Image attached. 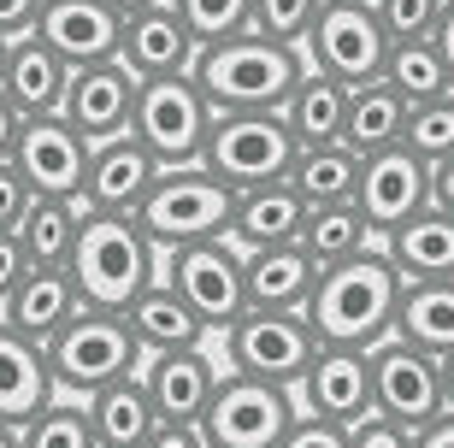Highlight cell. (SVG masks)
<instances>
[{
    "label": "cell",
    "instance_id": "d4e9b609",
    "mask_svg": "<svg viewBox=\"0 0 454 448\" xmlns=\"http://www.w3.org/2000/svg\"><path fill=\"white\" fill-rule=\"evenodd\" d=\"M53 396H59V389H53L42 342H30L24 331H12V325L0 318V419H6V425H24V419L42 413Z\"/></svg>",
    "mask_w": 454,
    "mask_h": 448
},
{
    "label": "cell",
    "instance_id": "b9f144b4",
    "mask_svg": "<svg viewBox=\"0 0 454 448\" xmlns=\"http://www.w3.org/2000/svg\"><path fill=\"white\" fill-rule=\"evenodd\" d=\"M348 448H413V431L384 419V413H366L348 425Z\"/></svg>",
    "mask_w": 454,
    "mask_h": 448
},
{
    "label": "cell",
    "instance_id": "d6a6232c",
    "mask_svg": "<svg viewBox=\"0 0 454 448\" xmlns=\"http://www.w3.org/2000/svg\"><path fill=\"white\" fill-rule=\"evenodd\" d=\"M354 183H360V153L348 142H319V148H301L295 166H289V189L307 200V207H331V200H354Z\"/></svg>",
    "mask_w": 454,
    "mask_h": 448
},
{
    "label": "cell",
    "instance_id": "7bdbcfd3",
    "mask_svg": "<svg viewBox=\"0 0 454 448\" xmlns=\"http://www.w3.org/2000/svg\"><path fill=\"white\" fill-rule=\"evenodd\" d=\"M30 200H35V189L24 183V171H18L12 160H0V236L18 231V218H24Z\"/></svg>",
    "mask_w": 454,
    "mask_h": 448
},
{
    "label": "cell",
    "instance_id": "9c48e42d",
    "mask_svg": "<svg viewBox=\"0 0 454 448\" xmlns=\"http://www.w3.org/2000/svg\"><path fill=\"white\" fill-rule=\"evenodd\" d=\"M301 53L307 66L337 77V83H372L384 77V59H389V35L372 12V0H319V12L301 35Z\"/></svg>",
    "mask_w": 454,
    "mask_h": 448
},
{
    "label": "cell",
    "instance_id": "52a82bcc",
    "mask_svg": "<svg viewBox=\"0 0 454 448\" xmlns=\"http://www.w3.org/2000/svg\"><path fill=\"white\" fill-rule=\"evenodd\" d=\"M295 153L301 142L284 124V113H219L207 130L201 166L231 189H254V183H284Z\"/></svg>",
    "mask_w": 454,
    "mask_h": 448
},
{
    "label": "cell",
    "instance_id": "ffe728a7",
    "mask_svg": "<svg viewBox=\"0 0 454 448\" xmlns=\"http://www.w3.org/2000/svg\"><path fill=\"white\" fill-rule=\"evenodd\" d=\"M195 35L184 30V18L171 0L148 6V12H130L124 30H118V59L136 71V77H171V71L195 66Z\"/></svg>",
    "mask_w": 454,
    "mask_h": 448
},
{
    "label": "cell",
    "instance_id": "4dcf8cb0",
    "mask_svg": "<svg viewBox=\"0 0 454 448\" xmlns=\"http://www.w3.org/2000/svg\"><path fill=\"white\" fill-rule=\"evenodd\" d=\"M407 130V95L384 77H372V83H354L348 89V124H342V142H348L360 160L378 148H395Z\"/></svg>",
    "mask_w": 454,
    "mask_h": 448
},
{
    "label": "cell",
    "instance_id": "5b68a950",
    "mask_svg": "<svg viewBox=\"0 0 454 448\" xmlns=\"http://www.w3.org/2000/svg\"><path fill=\"white\" fill-rule=\"evenodd\" d=\"M231 183L207 166H166L136 207V224L153 236V248H184L207 236H231Z\"/></svg>",
    "mask_w": 454,
    "mask_h": 448
},
{
    "label": "cell",
    "instance_id": "7402d4cb",
    "mask_svg": "<svg viewBox=\"0 0 454 448\" xmlns=\"http://www.w3.org/2000/svg\"><path fill=\"white\" fill-rule=\"evenodd\" d=\"M66 83H71V66L42 42V35H18L6 48V71H0V89L12 95V106L24 118H42V113H59L66 106Z\"/></svg>",
    "mask_w": 454,
    "mask_h": 448
},
{
    "label": "cell",
    "instance_id": "ee69618b",
    "mask_svg": "<svg viewBox=\"0 0 454 448\" xmlns=\"http://www.w3.org/2000/svg\"><path fill=\"white\" fill-rule=\"evenodd\" d=\"M142 448H213V443H207L201 425H184V419H160V425H153V436H148Z\"/></svg>",
    "mask_w": 454,
    "mask_h": 448
},
{
    "label": "cell",
    "instance_id": "681fc988",
    "mask_svg": "<svg viewBox=\"0 0 454 448\" xmlns=\"http://www.w3.org/2000/svg\"><path fill=\"white\" fill-rule=\"evenodd\" d=\"M431 48L442 53V66H449V83H454V0H449V6H442L437 30H431Z\"/></svg>",
    "mask_w": 454,
    "mask_h": 448
},
{
    "label": "cell",
    "instance_id": "4316f807",
    "mask_svg": "<svg viewBox=\"0 0 454 448\" xmlns=\"http://www.w3.org/2000/svg\"><path fill=\"white\" fill-rule=\"evenodd\" d=\"M389 260L402 266L407 283L419 278H454V213L449 207H425V213H413L407 224H395V231L384 236Z\"/></svg>",
    "mask_w": 454,
    "mask_h": 448
},
{
    "label": "cell",
    "instance_id": "9a60e30c",
    "mask_svg": "<svg viewBox=\"0 0 454 448\" xmlns=\"http://www.w3.org/2000/svg\"><path fill=\"white\" fill-rule=\"evenodd\" d=\"M295 407L331 425H354L372 413V349H337L319 342V354L307 360L301 383H295Z\"/></svg>",
    "mask_w": 454,
    "mask_h": 448
},
{
    "label": "cell",
    "instance_id": "484cf974",
    "mask_svg": "<svg viewBox=\"0 0 454 448\" xmlns=\"http://www.w3.org/2000/svg\"><path fill=\"white\" fill-rule=\"evenodd\" d=\"M124 325H130V336H136L142 354H166V349H195V342H207V325L189 313L184 295H177L166 278H153L148 289L124 307Z\"/></svg>",
    "mask_w": 454,
    "mask_h": 448
},
{
    "label": "cell",
    "instance_id": "f1b7e54d",
    "mask_svg": "<svg viewBox=\"0 0 454 448\" xmlns=\"http://www.w3.org/2000/svg\"><path fill=\"white\" fill-rule=\"evenodd\" d=\"M402 342L425 354H454V278H419L402 283V307H395V331Z\"/></svg>",
    "mask_w": 454,
    "mask_h": 448
},
{
    "label": "cell",
    "instance_id": "f6af8a7d",
    "mask_svg": "<svg viewBox=\"0 0 454 448\" xmlns=\"http://www.w3.org/2000/svg\"><path fill=\"white\" fill-rule=\"evenodd\" d=\"M35 18H42V0H0V35H6V42L30 35Z\"/></svg>",
    "mask_w": 454,
    "mask_h": 448
},
{
    "label": "cell",
    "instance_id": "f35d334b",
    "mask_svg": "<svg viewBox=\"0 0 454 448\" xmlns=\"http://www.w3.org/2000/svg\"><path fill=\"white\" fill-rule=\"evenodd\" d=\"M442 6L449 0H372V12H378L389 42H425V35L437 30Z\"/></svg>",
    "mask_w": 454,
    "mask_h": 448
},
{
    "label": "cell",
    "instance_id": "e575fe53",
    "mask_svg": "<svg viewBox=\"0 0 454 448\" xmlns=\"http://www.w3.org/2000/svg\"><path fill=\"white\" fill-rule=\"evenodd\" d=\"M384 83H395L413 100H431V95H449V66H442V53L431 48V35L425 42H389V59H384Z\"/></svg>",
    "mask_w": 454,
    "mask_h": 448
},
{
    "label": "cell",
    "instance_id": "bcb514c9",
    "mask_svg": "<svg viewBox=\"0 0 454 448\" xmlns=\"http://www.w3.org/2000/svg\"><path fill=\"white\" fill-rule=\"evenodd\" d=\"M24 271H30V260H24V248H18V236L6 231V236H0V307H6V295L18 289Z\"/></svg>",
    "mask_w": 454,
    "mask_h": 448
},
{
    "label": "cell",
    "instance_id": "d590c367",
    "mask_svg": "<svg viewBox=\"0 0 454 448\" xmlns=\"http://www.w3.org/2000/svg\"><path fill=\"white\" fill-rule=\"evenodd\" d=\"M18 431H24V448H101L95 425H89V401H77V396H53Z\"/></svg>",
    "mask_w": 454,
    "mask_h": 448
},
{
    "label": "cell",
    "instance_id": "7a4b0ae2",
    "mask_svg": "<svg viewBox=\"0 0 454 448\" xmlns=\"http://www.w3.org/2000/svg\"><path fill=\"white\" fill-rule=\"evenodd\" d=\"M195 83L213 100V113H278L289 89L307 77L301 42H271V35L248 30L231 42H207L195 53Z\"/></svg>",
    "mask_w": 454,
    "mask_h": 448
},
{
    "label": "cell",
    "instance_id": "cb8c5ba5",
    "mask_svg": "<svg viewBox=\"0 0 454 448\" xmlns=\"http://www.w3.org/2000/svg\"><path fill=\"white\" fill-rule=\"evenodd\" d=\"M319 266L307 260L301 242H271V248H242V283H248V307H289L301 313L313 295Z\"/></svg>",
    "mask_w": 454,
    "mask_h": 448
},
{
    "label": "cell",
    "instance_id": "f546056e",
    "mask_svg": "<svg viewBox=\"0 0 454 448\" xmlns=\"http://www.w3.org/2000/svg\"><path fill=\"white\" fill-rule=\"evenodd\" d=\"M284 124L295 130L301 148H319V142H342V124H348V83L325 77V71L307 66V77L289 89V100L278 106Z\"/></svg>",
    "mask_w": 454,
    "mask_h": 448
},
{
    "label": "cell",
    "instance_id": "2e32d148",
    "mask_svg": "<svg viewBox=\"0 0 454 448\" xmlns=\"http://www.w3.org/2000/svg\"><path fill=\"white\" fill-rule=\"evenodd\" d=\"M136 77L124 59H95V66H71V83H66V106L59 113L89 136V148L106 142V136H124L130 130V113H136Z\"/></svg>",
    "mask_w": 454,
    "mask_h": 448
},
{
    "label": "cell",
    "instance_id": "3957f363",
    "mask_svg": "<svg viewBox=\"0 0 454 448\" xmlns=\"http://www.w3.org/2000/svg\"><path fill=\"white\" fill-rule=\"evenodd\" d=\"M71 283L83 307H101V313H124L153 278H160V248L153 236L136 224V213H89L83 207V231H77V248L66 260Z\"/></svg>",
    "mask_w": 454,
    "mask_h": 448
},
{
    "label": "cell",
    "instance_id": "7dc6e473",
    "mask_svg": "<svg viewBox=\"0 0 454 448\" xmlns=\"http://www.w3.org/2000/svg\"><path fill=\"white\" fill-rule=\"evenodd\" d=\"M18 130H24V113H18V106H12V95L0 89V160H12Z\"/></svg>",
    "mask_w": 454,
    "mask_h": 448
},
{
    "label": "cell",
    "instance_id": "1f68e13d",
    "mask_svg": "<svg viewBox=\"0 0 454 448\" xmlns=\"http://www.w3.org/2000/svg\"><path fill=\"white\" fill-rule=\"evenodd\" d=\"M77 231H83V200L71 195H35L18 218V248L30 266H66L71 248H77Z\"/></svg>",
    "mask_w": 454,
    "mask_h": 448
},
{
    "label": "cell",
    "instance_id": "74e56055",
    "mask_svg": "<svg viewBox=\"0 0 454 448\" xmlns=\"http://www.w3.org/2000/svg\"><path fill=\"white\" fill-rule=\"evenodd\" d=\"M402 142L419 153V160H431V166L449 160V153H454V89H449V95H431V100H413V106H407Z\"/></svg>",
    "mask_w": 454,
    "mask_h": 448
},
{
    "label": "cell",
    "instance_id": "c3c4849f",
    "mask_svg": "<svg viewBox=\"0 0 454 448\" xmlns=\"http://www.w3.org/2000/svg\"><path fill=\"white\" fill-rule=\"evenodd\" d=\"M413 448H454V413H437L431 425L413 431Z\"/></svg>",
    "mask_w": 454,
    "mask_h": 448
},
{
    "label": "cell",
    "instance_id": "4fadbf2b",
    "mask_svg": "<svg viewBox=\"0 0 454 448\" xmlns=\"http://www.w3.org/2000/svg\"><path fill=\"white\" fill-rule=\"evenodd\" d=\"M354 207L366 213L372 236L384 242L395 224H407L413 213L431 207V160L395 142V148H378L360 160V183H354Z\"/></svg>",
    "mask_w": 454,
    "mask_h": 448
},
{
    "label": "cell",
    "instance_id": "60d3db41",
    "mask_svg": "<svg viewBox=\"0 0 454 448\" xmlns=\"http://www.w3.org/2000/svg\"><path fill=\"white\" fill-rule=\"evenodd\" d=\"M278 448H348V425H331V419L295 413V419H289V431L278 436Z\"/></svg>",
    "mask_w": 454,
    "mask_h": 448
},
{
    "label": "cell",
    "instance_id": "277c9868",
    "mask_svg": "<svg viewBox=\"0 0 454 448\" xmlns=\"http://www.w3.org/2000/svg\"><path fill=\"white\" fill-rule=\"evenodd\" d=\"M42 354H48L53 389H59V396H77V401H89L95 389L142 372V349H136L124 313H101V307H77V313L42 342Z\"/></svg>",
    "mask_w": 454,
    "mask_h": 448
},
{
    "label": "cell",
    "instance_id": "11a10c76",
    "mask_svg": "<svg viewBox=\"0 0 454 448\" xmlns=\"http://www.w3.org/2000/svg\"><path fill=\"white\" fill-rule=\"evenodd\" d=\"M6 48H12V42H6V35H0V71H6Z\"/></svg>",
    "mask_w": 454,
    "mask_h": 448
},
{
    "label": "cell",
    "instance_id": "8992f818",
    "mask_svg": "<svg viewBox=\"0 0 454 448\" xmlns=\"http://www.w3.org/2000/svg\"><path fill=\"white\" fill-rule=\"evenodd\" d=\"M213 100L201 95L195 71H171V77H142L136 89L130 136L160 160V166H201L207 130H213Z\"/></svg>",
    "mask_w": 454,
    "mask_h": 448
},
{
    "label": "cell",
    "instance_id": "5bb4252c",
    "mask_svg": "<svg viewBox=\"0 0 454 448\" xmlns=\"http://www.w3.org/2000/svg\"><path fill=\"white\" fill-rule=\"evenodd\" d=\"M12 166L24 171L35 195H71L83 200V171H89V136L71 124L66 113H42L24 118L12 148Z\"/></svg>",
    "mask_w": 454,
    "mask_h": 448
},
{
    "label": "cell",
    "instance_id": "ab89813d",
    "mask_svg": "<svg viewBox=\"0 0 454 448\" xmlns=\"http://www.w3.org/2000/svg\"><path fill=\"white\" fill-rule=\"evenodd\" d=\"M319 0H254V30L271 42H301Z\"/></svg>",
    "mask_w": 454,
    "mask_h": 448
},
{
    "label": "cell",
    "instance_id": "db71d44e",
    "mask_svg": "<svg viewBox=\"0 0 454 448\" xmlns=\"http://www.w3.org/2000/svg\"><path fill=\"white\" fill-rule=\"evenodd\" d=\"M0 448H24V431H18V425H6V419H0Z\"/></svg>",
    "mask_w": 454,
    "mask_h": 448
},
{
    "label": "cell",
    "instance_id": "ac0fdd59",
    "mask_svg": "<svg viewBox=\"0 0 454 448\" xmlns=\"http://www.w3.org/2000/svg\"><path fill=\"white\" fill-rule=\"evenodd\" d=\"M224 365L195 342V349H166V354H142V383H148L160 419H184V425H201L207 401L219 389Z\"/></svg>",
    "mask_w": 454,
    "mask_h": 448
},
{
    "label": "cell",
    "instance_id": "603a6c76",
    "mask_svg": "<svg viewBox=\"0 0 454 448\" xmlns=\"http://www.w3.org/2000/svg\"><path fill=\"white\" fill-rule=\"evenodd\" d=\"M77 307H83V295H77V283H71L66 266H30L18 278V289L6 295L0 318H6L12 331H24L30 342H48Z\"/></svg>",
    "mask_w": 454,
    "mask_h": 448
},
{
    "label": "cell",
    "instance_id": "83f0119b",
    "mask_svg": "<svg viewBox=\"0 0 454 448\" xmlns=\"http://www.w3.org/2000/svg\"><path fill=\"white\" fill-rule=\"evenodd\" d=\"M89 425H95V443L101 448H142L148 443L153 425H160V407H153L142 372L95 389V396H89Z\"/></svg>",
    "mask_w": 454,
    "mask_h": 448
},
{
    "label": "cell",
    "instance_id": "f5cc1de1",
    "mask_svg": "<svg viewBox=\"0 0 454 448\" xmlns=\"http://www.w3.org/2000/svg\"><path fill=\"white\" fill-rule=\"evenodd\" d=\"M118 18H130V12H148V6H160V0H106Z\"/></svg>",
    "mask_w": 454,
    "mask_h": 448
},
{
    "label": "cell",
    "instance_id": "d6986e66",
    "mask_svg": "<svg viewBox=\"0 0 454 448\" xmlns=\"http://www.w3.org/2000/svg\"><path fill=\"white\" fill-rule=\"evenodd\" d=\"M118 30H124V18L106 0H42V18H35V35L66 66L118 59Z\"/></svg>",
    "mask_w": 454,
    "mask_h": 448
},
{
    "label": "cell",
    "instance_id": "44dd1931",
    "mask_svg": "<svg viewBox=\"0 0 454 448\" xmlns=\"http://www.w3.org/2000/svg\"><path fill=\"white\" fill-rule=\"evenodd\" d=\"M307 224V200L284 183H254L231 195V242L236 248H271V242H295Z\"/></svg>",
    "mask_w": 454,
    "mask_h": 448
},
{
    "label": "cell",
    "instance_id": "836d02e7",
    "mask_svg": "<svg viewBox=\"0 0 454 448\" xmlns=\"http://www.w3.org/2000/svg\"><path fill=\"white\" fill-rule=\"evenodd\" d=\"M295 242H301L307 260L325 271V266H337V260H348V254H360L366 242H378V236H372L366 213H360L354 200H331V207H307V224H301Z\"/></svg>",
    "mask_w": 454,
    "mask_h": 448
},
{
    "label": "cell",
    "instance_id": "30bf717a",
    "mask_svg": "<svg viewBox=\"0 0 454 448\" xmlns=\"http://www.w3.org/2000/svg\"><path fill=\"white\" fill-rule=\"evenodd\" d=\"M313 354H319V336H313L307 313H289V307H248V313L224 331V365H231V372L284 383V389L301 383Z\"/></svg>",
    "mask_w": 454,
    "mask_h": 448
},
{
    "label": "cell",
    "instance_id": "6da1fadb",
    "mask_svg": "<svg viewBox=\"0 0 454 448\" xmlns=\"http://www.w3.org/2000/svg\"><path fill=\"white\" fill-rule=\"evenodd\" d=\"M402 266L389 260L384 242H366L360 254L325 266L313 278V295H307V325L319 342H337V349H372L395 331V307H402Z\"/></svg>",
    "mask_w": 454,
    "mask_h": 448
},
{
    "label": "cell",
    "instance_id": "e0dca14e",
    "mask_svg": "<svg viewBox=\"0 0 454 448\" xmlns=\"http://www.w3.org/2000/svg\"><path fill=\"white\" fill-rule=\"evenodd\" d=\"M160 171H166V166H160V160H153V153L142 148L130 130H124V136H106V142H95V148H89L83 207H89V213H136Z\"/></svg>",
    "mask_w": 454,
    "mask_h": 448
},
{
    "label": "cell",
    "instance_id": "f907efd6",
    "mask_svg": "<svg viewBox=\"0 0 454 448\" xmlns=\"http://www.w3.org/2000/svg\"><path fill=\"white\" fill-rule=\"evenodd\" d=\"M431 200H437V207H449V213H454V153H449V160H437V166H431Z\"/></svg>",
    "mask_w": 454,
    "mask_h": 448
},
{
    "label": "cell",
    "instance_id": "8d00e7d4",
    "mask_svg": "<svg viewBox=\"0 0 454 448\" xmlns=\"http://www.w3.org/2000/svg\"><path fill=\"white\" fill-rule=\"evenodd\" d=\"M184 30L195 35V48L207 42H231V35H248L254 30V0H171Z\"/></svg>",
    "mask_w": 454,
    "mask_h": 448
},
{
    "label": "cell",
    "instance_id": "816d5d0a",
    "mask_svg": "<svg viewBox=\"0 0 454 448\" xmlns=\"http://www.w3.org/2000/svg\"><path fill=\"white\" fill-rule=\"evenodd\" d=\"M442 407L454 413V354H442Z\"/></svg>",
    "mask_w": 454,
    "mask_h": 448
},
{
    "label": "cell",
    "instance_id": "ba28073f",
    "mask_svg": "<svg viewBox=\"0 0 454 448\" xmlns=\"http://www.w3.org/2000/svg\"><path fill=\"white\" fill-rule=\"evenodd\" d=\"M160 278L184 295V307L201 318L207 331H231L248 313V283H242V248L231 236H207V242H184V248L160 254Z\"/></svg>",
    "mask_w": 454,
    "mask_h": 448
},
{
    "label": "cell",
    "instance_id": "7c38bea8",
    "mask_svg": "<svg viewBox=\"0 0 454 448\" xmlns=\"http://www.w3.org/2000/svg\"><path fill=\"white\" fill-rule=\"evenodd\" d=\"M372 413L395 419L407 431H419L437 413H449L442 407V360L402 342V336L372 342Z\"/></svg>",
    "mask_w": 454,
    "mask_h": 448
},
{
    "label": "cell",
    "instance_id": "8fae6325",
    "mask_svg": "<svg viewBox=\"0 0 454 448\" xmlns=\"http://www.w3.org/2000/svg\"><path fill=\"white\" fill-rule=\"evenodd\" d=\"M295 413H301L295 389L224 365L219 389H213V401H207V413H201V431L213 448H278V436L289 431Z\"/></svg>",
    "mask_w": 454,
    "mask_h": 448
}]
</instances>
